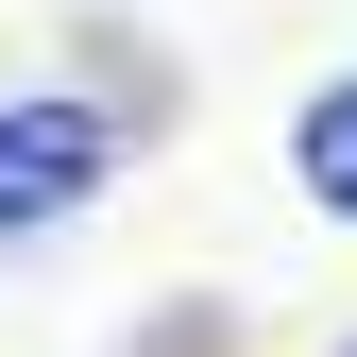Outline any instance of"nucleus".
I'll use <instances>...</instances> for the list:
<instances>
[{"label": "nucleus", "mask_w": 357, "mask_h": 357, "mask_svg": "<svg viewBox=\"0 0 357 357\" xmlns=\"http://www.w3.org/2000/svg\"><path fill=\"white\" fill-rule=\"evenodd\" d=\"M119 170H137V119L119 102H85V85H0V255L68 238Z\"/></svg>", "instance_id": "1"}, {"label": "nucleus", "mask_w": 357, "mask_h": 357, "mask_svg": "<svg viewBox=\"0 0 357 357\" xmlns=\"http://www.w3.org/2000/svg\"><path fill=\"white\" fill-rule=\"evenodd\" d=\"M289 188H306L324 238H357V68H324V85L289 102Z\"/></svg>", "instance_id": "2"}, {"label": "nucleus", "mask_w": 357, "mask_h": 357, "mask_svg": "<svg viewBox=\"0 0 357 357\" xmlns=\"http://www.w3.org/2000/svg\"><path fill=\"white\" fill-rule=\"evenodd\" d=\"M324 357H357V324H340V340H324Z\"/></svg>", "instance_id": "3"}]
</instances>
